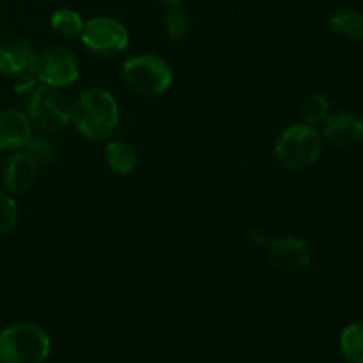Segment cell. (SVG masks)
Here are the masks:
<instances>
[{
    "mask_svg": "<svg viewBox=\"0 0 363 363\" xmlns=\"http://www.w3.org/2000/svg\"><path fill=\"white\" fill-rule=\"evenodd\" d=\"M71 123L78 133L91 142H103L117 130L119 105L112 92L105 89H87L73 101Z\"/></svg>",
    "mask_w": 363,
    "mask_h": 363,
    "instance_id": "cell-1",
    "label": "cell"
},
{
    "mask_svg": "<svg viewBox=\"0 0 363 363\" xmlns=\"http://www.w3.org/2000/svg\"><path fill=\"white\" fill-rule=\"evenodd\" d=\"M50 350V337L34 323H14L0 332V363H45Z\"/></svg>",
    "mask_w": 363,
    "mask_h": 363,
    "instance_id": "cell-2",
    "label": "cell"
},
{
    "mask_svg": "<svg viewBox=\"0 0 363 363\" xmlns=\"http://www.w3.org/2000/svg\"><path fill=\"white\" fill-rule=\"evenodd\" d=\"M71 108L73 101H69L62 89L38 84L25 96V113L45 133L64 130L71 123Z\"/></svg>",
    "mask_w": 363,
    "mask_h": 363,
    "instance_id": "cell-3",
    "label": "cell"
},
{
    "mask_svg": "<svg viewBox=\"0 0 363 363\" xmlns=\"http://www.w3.org/2000/svg\"><path fill=\"white\" fill-rule=\"evenodd\" d=\"M321 152L323 137L311 124H294L277 138L275 158L287 170L308 169L318 162Z\"/></svg>",
    "mask_w": 363,
    "mask_h": 363,
    "instance_id": "cell-4",
    "label": "cell"
},
{
    "mask_svg": "<svg viewBox=\"0 0 363 363\" xmlns=\"http://www.w3.org/2000/svg\"><path fill=\"white\" fill-rule=\"evenodd\" d=\"M123 77L128 87L140 96H160L172 85V67L165 59L151 53L135 55L123 66Z\"/></svg>",
    "mask_w": 363,
    "mask_h": 363,
    "instance_id": "cell-5",
    "label": "cell"
},
{
    "mask_svg": "<svg viewBox=\"0 0 363 363\" xmlns=\"http://www.w3.org/2000/svg\"><path fill=\"white\" fill-rule=\"evenodd\" d=\"M30 73L43 85L64 89L73 85L80 77L77 55L64 46H48L34 53Z\"/></svg>",
    "mask_w": 363,
    "mask_h": 363,
    "instance_id": "cell-6",
    "label": "cell"
},
{
    "mask_svg": "<svg viewBox=\"0 0 363 363\" xmlns=\"http://www.w3.org/2000/svg\"><path fill=\"white\" fill-rule=\"evenodd\" d=\"M82 43L96 55H117L128 48L130 34L116 18L98 16L85 21L82 28Z\"/></svg>",
    "mask_w": 363,
    "mask_h": 363,
    "instance_id": "cell-7",
    "label": "cell"
},
{
    "mask_svg": "<svg viewBox=\"0 0 363 363\" xmlns=\"http://www.w3.org/2000/svg\"><path fill=\"white\" fill-rule=\"evenodd\" d=\"M266 259L279 272H300L311 264V248L300 238H280L269 241L266 248Z\"/></svg>",
    "mask_w": 363,
    "mask_h": 363,
    "instance_id": "cell-8",
    "label": "cell"
},
{
    "mask_svg": "<svg viewBox=\"0 0 363 363\" xmlns=\"http://www.w3.org/2000/svg\"><path fill=\"white\" fill-rule=\"evenodd\" d=\"M32 137V123L21 110H0V151H18Z\"/></svg>",
    "mask_w": 363,
    "mask_h": 363,
    "instance_id": "cell-9",
    "label": "cell"
},
{
    "mask_svg": "<svg viewBox=\"0 0 363 363\" xmlns=\"http://www.w3.org/2000/svg\"><path fill=\"white\" fill-rule=\"evenodd\" d=\"M325 140L335 147H353L363 140V123L351 112H339L325 123Z\"/></svg>",
    "mask_w": 363,
    "mask_h": 363,
    "instance_id": "cell-10",
    "label": "cell"
},
{
    "mask_svg": "<svg viewBox=\"0 0 363 363\" xmlns=\"http://www.w3.org/2000/svg\"><path fill=\"white\" fill-rule=\"evenodd\" d=\"M39 176V163L27 151H18L7 160L4 169V183L11 194L27 191Z\"/></svg>",
    "mask_w": 363,
    "mask_h": 363,
    "instance_id": "cell-11",
    "label": "cell"
},
{
    "mask_svg": "<svg viewBox=\"0 0 363 363\" xmlns=\"http://www.w3.org/2000/svg\"><path fill=\"white\" fill-rule=\"evenodd\" d=\"M34 50L23 41L0 45V77L18 78L32 66Z\"/></svg>",
    "mask_w": 363,
    "mask_h": 363,
    "instance_id": "cell-12",
    "label": "cell"
},
{
    "mask_svg": "<svg viewBox=\"0 0 363 363\" xmlns=\"http://www.w3.org/2000/svg\"><path fill=\"white\" fill-rule=\"evenodd\" d=\"M105 162L116 174L126 176L131 174L138 165L137 149L126 140H112L106 144Z\"/></svg>",
    "mask_w": 363,
    "mask_h": 363,
    "instance_id": "cell-13",
    "label": "cell"
},
{
    "mask_svg": "<svg viewBox=\"0 0 363 363\" xmlns=\"http://www.w3.org/2000/svg\"><path fill=\"white\" fill-rule=\"evenodd\" d=\"M333 32L347 39L363 38V13L357 9H340L330 18Z\"/></svg>",
    "mask_w": 363,
    "mask_h": 363,
    "instance_id": "cell-14",
    "label": "cell"
},
{
    "mask_svg": "<svg viewBox=\"0 0 363 363\" xmlns=\"http://www.w3.org/2000/svg\"><path fill=\"white\" fill-rule=\"evenodd\" d=\"M340 350L351 363H363V321L351 323L340 333Z\"/></svg>",
    "mask_w": 363,
    "mask_h": 363,
    "instance_id": "cell-15",
    "label": "cell"
},
{
    "mask_svg": "<svg viewBox=\"0 0 363 363\" xmlns=\"http://www.w3.org/2000/svg\"><path fill=\"white\" fill-rule=\"evenodd\" d=\"M52 28L62 38H77L82 34L85 21L73 9H59L52 14Z\"/></svg>",
    "mask_w": 363,
    "mask_h": 363,
    "instance_id": "cell-16",
    "label": "cell"
},
{
    "mask_svg": "<svg viewBox=\"0 0 363 363\" xmlns=\"http://www.w3.org/2000/svg\"><path fill=\"white\" fill-rule=\"evenodd\" d=\"M163 25H165L167 35H169L170 39H174V41L183 39L184 35L188 34V30H190V14H188L186 9H183L179 4L170 6L169 9H167L165 16H163Z\"/></svg>",
    "mask_w": 363,
    "mask_h": 363,
    "instance_id": "cell-17",
    "label": "cell"
},
{
    "mask_svg": "<svg viewBox=\"0 0 363 363\" xmlns=\"http://www.w3.org/2000/svg\"><path fill=\"white\" fill-rule=\"evenodd\" d=\"M301 116L303 123L315 126L328 119L330 116V101L323 94H311L301 105Z\"/></svg>",
    "mask_w": 363,
    "mask_h": 363,
    "instance_id": "cell-18",
    "label": "cell"
},
{
    "mask_svg": "<svg viewBox=\"0 0 363 363\" xmlns=\"http://www.w3.org/2000/svg\"><path fill=\"white\" fill-rule=\"evenodd\" d=\"M23 149L39 165H48V163L55 162L57 156H59L57 145L46 137H30V140L27 142Z\"/></svg>",
    "mask_w": 363,
    "mask_h": 363,
    "instance_id": "cell-19",
    "label": "cell"
},
{
    "mask_svg": "<svg viewBox=\"0 0 363 363\" xmlns=\"http://www.w3.org/2000/svg\"><path fill=\"white\" fill-rule=\"evenodd\" d=\"M20 211L18 204L7 191L0 190V233H9L16 227Z\"/></svg>",
    "mask_w": 363,
    "mask_h": 363,
    "instance_id": "cell-20",
    "label": "cell"
},
{
    "mask_svg": "<svg viewBox=\"0 0 363 363\" xmlns=\"http://www.w3.org/2000/svg\"><path fill=\"white\" fill-rule=\"evenodd\" d=\"M163 4H169V6H176V4H181L183 0H162Z\"/></svg>",
    "mask_w": 363,
    "mask_h": 363,
    "instance_id": "cell-21",
    "label": "cell"
}]
</instances>
